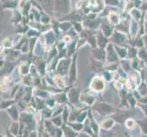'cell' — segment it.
<instances>
[{
    "label": "cell",
    "instance_id": "6da1fadb",
    "mask_svg": "<svg viewBox=\"0 0 147 137\" xmlns=\"http://www.w3.org/2000/svg\"><path fill=\"white\" fill-rule=\"evenodd\" d=\"M92 87L95 90H101L104 88V82L102 80H100V78H95L93 80V82L92 83Z\"/></svg>",
    "mask_w": 147,
    "mask_h": 137
},
{
    "label": "cell",
    "instance_id": "7a4b0ae2",
    "mask_svg": "<svg viewBox=\"0 0 147 137\" xmlns=\"http://www.w3.org/2000/svg\"><path fill=\"white\" fill-rule=\"evenodd\" d=\"M113 125V121L111 119H106L102 123V127L104 129H110Z\"/></svg>",
    "mask_w": 147,
    "mask_h": 137
},
{
    "label": "cell",
    "instance_id": "3957f363",
    "mask_svg": "<svg viewBox=\"0 0 147 137\" xmlns=\"http://www.w3.org/2000/svg\"><path fill=\"white\" fill-rule=\"evenodd\" d=\"M15 107H12V109L10 110V111H8V113H10V114H12L11 115V117L14 119V120H16V119H18V111H17V109H14Z\"/></svg>",
    "mask_w": 147,
    "mask_h": 137
}]
</instances>
